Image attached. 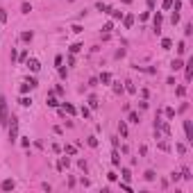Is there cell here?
<instances>
[{
  "instance_id": "6da1fadb",
  "label": "cell",
  "mask_w": 193,
  "mask_h": 193,
  "mask_svg": "<svg viewBox=\"0 0 193 193\" xmlns=\"http://www.w3.org/2000/svg\"><path fill=\"white\" fill-rule=\"evenodd\" d=\"M9 123V111H7V98L0 96V125L5 127Z\"/></svg>"
},
{
  "instance_id": "7a4b0ae2",
  "label": "cell",
  "mask_w": 193,
  "mask_h": 193,
  "mask_svg": "<svg viewBox=\"0 0 193 193\" xmlns=\"http://www.w3.org/2000/svg\"><path fill=\"white\" fill-rule=\"evenodd\" d=\"M16 134H18V118L11 116V127H9V141H16Z\"/></svg>"
},
{
  "instance_id": "3957f363",
  "label": "cell",
  "mask_w": 193,
  "mask_h": 193,
  "mask_svg": "<svg viewBox=\"0 0 193 193\" xmlns=\"http://www.w3.org/2000/svg\"><path fill=\"white\" fill-rule=\"evenodd\" d=\"M27 66H30V70H32V73H39V70H41L39 59H27Z\"/></svg>"
},
{
  "instance_id": "277c9868",
  "label": "cell",
  "mask_w": 193,
  "mask_h": 193,
  "mask_svg": "<svg viewBox=\"0 0 193 193\" xmlns=\"http://www.w3.org/2000/svg\"><path fill=\"white\" fill-rule=\"evenodd\" d=\"M184 132H186V141H193V130H191V121H184Z\"/></svg>"
},
{
  "instance_id": "5b68a950",
  "label": "cell",
  "mask_w": 193,
  "mask_h": 193,
  "mask_svg": "<svg viewBox=\"0 0 193 193\" xmlns=\"http://www.w3.org/2000/svg\"><path fill=\"white\" fill-rule=\"evenodd\" d=\"M0 189H2V191H11V189H14V180H5V182L0 184Z\"/></svg>"
},
{
  "instance_id": "8992f818",
  "label": "cell",
  "mask_w": 193,
  "mask_h": 193,
  "mask_svg": "<svg viewBox=\"0 0 193 193\" xmlns=\"http://www.w3.org/2000/svg\"><path fill=\"white\" fill-rule=\"evenodd\" d=\"M21 11H23V14H30V11H32V5H30V2H23V5H21Z\"/></svg>"
},
{
  "instance_id": "52a82bcc",
  "label": "cell",
  "mask_w": 193,
  "mask_h": 193,
  "mask_svg": "<svg viewBox=\"0 0 193 193\" xmlns=\"http://www.w3.org/2000/svg\"><path fill=\"white\" fill-rule=\"evenodd\" d=\"M182 66H184V64H182V59H173V64H170V68H173V70H180Z\"/></svg>"
},
{
  "instance_id": "ba28073f",
  "label": "cell",
  "mask_w": 193,
  "mask_h": 193,
  "mask_svg": "<svg viewBox=\"0 0 193 193\" xmlns=\"http://www.w3.org/2000/svg\"><path fill=\"white\" fill-rule=\"evenodd\" d=\"M66 166H68V157H62V159H59V164H57V168H59V170H64Z\"/></svg>"
},
{
  "instance_id": "9c48e42d",
  "label": "cell",
  "mask_w": 193,
  "mask_h": 193,
  "mask_svg": "<svg viewBox=\"0 0 193 193\" xmlns=\"http://www.w3.org/2000/svg\"><path fill=\"white\" fill-rule=\"evenodd\" d=\"M191 75H193V59L186 64V79H191Z\"/></svg>"
},
{
  "instance_id": "30bf717a",
  "label": "cell",
  "mask_w": 193,
  "mask_h": 193,
  "mask_svg": "<svg viewBox=\"0 0 193 193\" xmlns=\"http://www.w3.org/2000/svg\"><path fill=\"white\" fill-rule=\"evenodd\" d=\"M100 82H102V84H109V82H111V75H109V73H102V75H100Z\"/></svg>"
},
{
  "instance_id": "8fae6325",
  "label": "cell",
  "mask_w": 193,
  "mask_h": 193,
  "mask_svg": "<svg viewBox=\"0 0 193 193\" xmlns=\"http://www.w3.org/2000/svg\"><path fill=\"white\" fill-rule=\"evenodd\" d=\"M96 7L100 9V11H105V14H109V9H111V7H109V5H105V2H98Z\"/></svg>"
},
{
  "instance_id": "7c38bea8",
  "label": "cell",
  "mask_w": 193,
  "mask_h": 193,
  "mask_svg": "<svg viewBox=\"0 0 193 193\" xmlns=\"http://www.w3.org/2000/svg\"><path fill=\"white\" fill-rule=\"evenodd\" d=\"M170 45H173V41H170V39H161V48H164V50H168Z\"/></svg>"
},
{
  "instance_id": "4fadbf2b",
  "label": "cell",
  "mask_w": 193,
  "mask_h": 193,
  "mask_svg": "<svg viewBox=\"0 0 193 193\" xmlns=\"http://www.w3.org/2000/svg\"><path fill=\"white\" fill-rule=\"evenodd\" d=\"M143 177H145L148 182H152V180H155L157 175H155V170H145V175H143Z\"/></svg>"
},
{
  "instance_id": "5bb4252c",
  "label": "cell",
  "mask_w": 193,
  "mask_h": 193,
  "mask_svg": "<svg viewBox=\"0 0 193 193\" xmlns=\"http://www.w3.org/2000/svg\"><path fill=\"white\" fill-rule=\"evenodd\" d=\"M118 132H121L123 136H127V125H125L123 121H121V125H118Z\"/></svg>"
},
{
  "instance_id": "9a60e30c",
  "label": "cell",
  "mask_w": 193,
  "mask_h": 193,
  "mask_svg": "<svg viewBox=\"0 0 193 193\" xmlns=\"http://www.w3.org/2000/svg\"><path fill=\"white\" fill-rule=\"evenodd\" d=\"M123 23H125V27H132V23H134V16H125Z\"/></svg>"
},
{
  "instance_id": "2e32d148",
  "label": "cell",
  "mask_w": 193,
  "mask_h": 193,
  "mask_svg": "<svg viewBox=\"0 0 193 193\" xmlns=\"http://www.w3.org/2000/svg\"><path fill=\"white\" fill-rule=\"evenodd\" d=\"M109 14H111L116 21H118V18H123V11H116V9H109Z\"/></svg>"
},
{
  "instance_id": "e0dca14e",
  "label": "cell",
  "mask_w": 193,
  "mask_h": 193,
  "mask_svg": "<svg viewBox=\"0 0 193 193\" xmlns=\"http://www.w3.org/2000/svg\"><path fill=\"white\" fill-rule=\"evenodd\" d=\"M82 48H84V45H82V43H73V45H70V53H79Z\"/></svg>"
},
{
  "instance_id": "ac0fdd59",
  "label": "cell",
  "mask_w": 193,
  "mask_h": 193,
  "mask_svg": "<svg viewBox=\"0 0 193 193\" xmlns=\"http://www.w3.org/2000/svg\"><path fill=\"white\" fill-rule=\"evenodd\" d=\"M32 105V98H21V107H30Z\"/></svg>"
},
{
  "instance_id": "d6986e66",
  "label": "cell",
  "mask_w": 193,
  "mask_h": 193,
  "mask_svg": "<svg viewBox=\"0 0 193 193\" xmlns=\"http://www.w3.org/2000/svg\"><path fill=\"white\" fill-rule=\"evenodd\" d=\"M62 111H68V114H75V107L73 105H66V102H64V109Z\"/></svg>"
},
{
  "instance_id": "ffe728a7",
  "label": "cell",
  "mask_w": 193,
  "mask_h": 193,
  "mask_svg": "<svg viewBox=\"0 0 193 193\" xmlns=\"http://www.w3.org/2000/svg\"><path fill=\"white\" fill-rule=\"evenodd\" d=\"M141 118H139V114H136V111H132L130 114V123H139Z\"/></svg>"
},
{
  "instance_id": "44dd1931",
  "label": "cell",
  "mask_w": 193,
  "mask_h": 193,
  "mask_svg": "<svg viewBox=\"0 0 193 193\" xmlns=\"http://www.w3.org/2000/svg\"><path fill=\"white\" fill-rule=\"evenodd\" d=\"M32 32H23V34H21V39H23V41H32Z\"/></svg>"
},
{
  "instance_id": "7402d4cb",
  "label": "cell",
  "mask_w": 193,
  "mask_h": 193,
  "mask_svg": "<svg viewBox=\"0 0 193 193\" xmlns=\"http://www.w3.org/2000/svg\"><path fill=\"white\" fill-rule=\"evenodd\" d=\"M21 91H23V93H27V91H32V84H30V82H25V84L21 87Z\"/></svg>"
},
{
  "instance_id": "603a6c76",
  "label": "cell",
  "mask_w": 193,
  "mask_h": 193,
  "mask_svg": "<svg viewBox=\"0 0 193 193\" xmlns=\"http://www.w3.org/2000/svg\"><path fill=\"white\" fill-rule=\"evenodd\" d=\"M0 23H7V14H5V9L0 7Z\"/></svg>"
},
{
  "instance_id": "cb8c5ba5",
  "label": "cell",
  "mask_w": 193,
  "mask_h": 193,
  "mask_svg": "<svg viewBox=\"0 0 193 193\" xmlns=\"http://www.w3.org/2000/svg\"><path fill=\"white\" fill-rule=\"evenodd\" d=\"M89 145H91V148H96V145H98V139H96V136H89Z\"/></svg>"
},
{
  "instance_id": "d4e9b609",
  "label": "cell",
  "mask_w": 193,
  "mask_h": 193,
  "mask_svg": "<svg viewBox=\"0 0 193 193\" xmlns=\"http://www.w3.org/2000/svg\"><path fill=\"white\" fill-rule=\"evenodd\" d=\"M177 53H180V55H184V53H186V45H184V41H182V43L177 45Z\"/></svg>"
},
{
  "instance_id": "484cf974",
  "label": "cell",
  "mask_w": 193,
  "mask_h": 193,
  "mask_svg": "<svg viewBox=\"0 0 193 193\" xmlns=\"http://www.w3.org/2000/svg\"><path fill=\"white\" fill-rule=\"evenodd\" d=\"M111 161H114L116 166H118V164H121V157H118V152H114V155H111Z\"/></svg>"
},
{
  "instance_id": "4316f807",
  "label": "cell",
  "mask_w": 193,
  "mask_h": 193,
  "mask_svg": "<svg viewBox=\"0 0 193 193\" xmlns=\"http://www.w3.org/2000/svg\"><path fill=\"white\" fill-rule=\"evenodd\" d=\"M182 177H184V180H191V170H189V168H184V170H182Z\"/></svg>"
},
{
  "instance_id": "83f0119b",
  "label": "cell",
  "mask_w": 193,
  "mask_h": 193,
  "mask_svg": "<svg viewBox=\"0 0 193 193\" xmlns=\"http://www.w3.org/2000/svg\"><path fill=\"white\" fill-rule=\"evenodd\" d=\"M89 105L93 107V109H98V100H96V98H89Z\"/></svg>"
},
{
  "instance_id": "f1b7e54d",
  "label": "cell",
  "mask_w": 193,
  "mask_h": 193,
  "mask_svg": "<svg viewBox=\"0 0 193 193\" xmlns=\"http://www.w3.org/2000/svg\"><path fill=\"white\" fill-rule=\"evenodd\" d=\"M48 105H50V107H57V105H59V102H57V100H55V98L50 96V98H48Z\"/></svg>"
},
{
  "instance_id": "f546056e",
  "label": "cell",
  "mask_w": 193,
  "mask_h": 193,
  "mask_svg": "<svg viewBox=\"0 0 193 193\" xmlns=\"http://www.w3.org/2000/svg\"><path fill=\"white\" fill-rule=\"evenodd\" d=\"M125 84H127V87H125V89H127V91H130V93H134V91H136V89H134V84H132V82H125Z\"/></svg>"
},
{
  "instance_id": "4dcf8cb0",
  "label": "cell",
  "mask_w": 193,
  "mask_h": 193,
  "mask_svg": "<svg viewBox=\"0 0 193 193\" xmlns=\"http://www.w3.org/2000/svg\"><path fill=\"white\" fill-rule=\"evenodd\" d=\"M111 27H114V23H111V21H109V23H107V25L102 27V30H105V32H111Z\"/></svg>"
},
{
  "instance_id": "1f68e13d",
  "label": "cell",
  "mask_w": 193,
  "mask_h": 193,
  "mask_svg": "<svg viewBox=\"0 0 193 193\" xmlns=\"http://www.w3.org/2000/svg\"><path fill=\"white\" fill-rule=\"evenodd\" d=\"M173 7V0H164V9H170Z\"/></svg>"
},
{
  "instance_id": "d6a6232c",
  "label": "cell",
  "mask_w": 193,
  "mask_h": 193,
  "mask_svg": "<svg viewBox=\"0 0 193 193\" xmlns=\"http://www.w3.org/2000/svg\"><path fill=\"white\" fill-rule=\"evenodd\" d=\"M170 21H173V25H175V23H180V14H177V11H175V14H173V18H170Z\"/></svg>"
},
{
  "instance_id": "836d02e7",
  "label": "cell",
  "mask_w": 193,
  "mask_h": 193,
  "mask_svg": "<svg viewBox=\"0 0 193 193\" xmlns=\"http://www.w3.org/2000/svg\"><path fill=\"white\" fill-rule=\"evenodd\" d=\"M66 155H75V148H73V145H66Z\"/></svg>"
},
{
  "instance_id": "e575fe53",
  "label": "cell",
  "mask_w": 193,
  "mask_h": 193,
  "mask_svg": "<svg viewBox=\"0 0 193 193\" xmlns=\"http://www.w3.org/2000/svg\"><path fill=\"white\" fill-rule=\"evenodd\" d=\"M130 177H132L130 170H127V168H123V180H130Z\"/></svg>"
},
{
  "instance_id": "d590c367",
  "label": "cell",
  "mask_w": 193,
  "mask_h": 193,
  "mask_svg": "<svg viewBox=\"0 0 193 193\" xmlns=\"http://www.w3.org/2000/svg\"><path fill=\"white\" fill-rule=\"evenodd\" d=\"M148 7H150V9L155 7V0H148Z\"/></svg>"
},
{
  "instance_id": "8d00e7d4",
  "label": "cell",
  "mask_w": 193,
  "mask_h": 193,
  "mask_svg": "<svg viewBox=\"0 0 193 193\" xmlns=\"http://www.w3.org/2000/svg\"><path fill=\"white\" fill-rule=\"evenodd\" d=\"M123 2H127V5H130V2H132V0H123Z\"/></svg>"
}]
</instances>
